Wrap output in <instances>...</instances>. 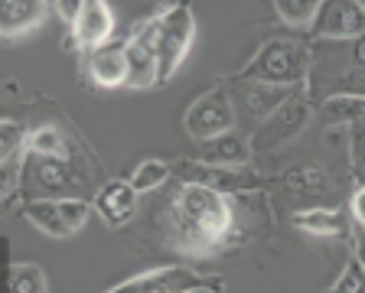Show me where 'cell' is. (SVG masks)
Returning a JSON list of instances; mask_svg holds the SVG:
<instances>
[{
  "label": "cell",
  "instance_id": "obj_9",
  "mask_svg": "<svg viewBox=\"0 0 365 293\" xmlns=\"http://www.w3.org/2000/svg\"><path fill=\"white\" fill-rule=\"evenodd\" d=\"M160 20L147 16V20L134 23L130 36L124 39V56H128V85L130 88H150L160 82Z\"/></svg>",
  "mask_w": 365,
  "mask_h": 293
},
{
  "label": "cell",
  "instance_id": "obj_26",
  "mask_svg": "<svg viewBox=\"0 0 365 293\" xmlns=\"http://www.w3.org/2000/svg\"><path fill=\"white\" fill-rule=\"evenodd\" d=\"M349 163H352V176H356V183L359 186H365V118L352 124Z\"/></svg>",
  "mask_w": 365,
  "mask_h": 293
},
{
  "label": "cell",
  "instance_id": "obj_17",
  "mask_svg": "<svg viewBox=\"0 0 365 293\" xmlns=\"http://www.w3.org/2000/svg\"><path fill=\"white\" fill-rule=\"evenodd\" d=\"M277 186H281L290 199H317V195L329 192V176L323 166L310 163V166H297V170L284 173Z\"/></svg>",
  "mask_w": 365,
  "mask_h": 293
},
{
  "label": "cell",
  "instance_id": "obj_30",
  "mask_svg": "<svg viewBox=\"0 0 365 293\" xmlns=\"http://www.w3.org/2000/svg\"><path fill=\"white\" fill-rule=\"evenodd\" d=\"M352 68H362L365 72V36H359L356 46H352Z\"/></svg>",
  "mask_w": 365,
  "mask_h": 293
},
{
  "label": "cell",
  "instance_id": "obj_25",
  "mask_svg": "<svg viewBox=\"0 0 365 293\" xmlns=\"http://www.w3.org/2000/svg\"><path fill=\"white\" fill-rule=\"evenodd\" d=\"M26 137L30 134H26V128H23L20 120H14V118L0 120V160L23 150V147H26Z\"/></svg>",
  "mask_w": 365,
  "mask_h": 293
},
{
  "label": "cell",
  "instance_id": "obj_10",
  "mask_svg": "<svg viewBox=\"0 0 365 293\" xmlns=\"http://www.w3.org/2000/svg\"><path fill=\"white\" fill-rule=\"evenodd\" d=\"M313 36L323 39H359L365 36V7L359 0H329L319 7Z\"/></svg>",
  "mask_w": 365,
  "mask_h": 293
},
{
  "label": "cell",
  "instance_id": "obj_15",
  "mask_svg": "<svg viewBox=\"0 0 365 293\" xmlns=\"http://www.w3.org/2000/svg\"><path fill=\"white\" fill-rule=\"evenodd\" d=\"M85 72L98 88H121L128 85V56L121 46H101L98 53H91L85 62Z\"/></svg>",
  "mask_w": 365,
  "mask_h": 293
},
{
  "label": "cell",
  "instance_id": "obj_7",
  "mask_svg": "<svg viewBox=\"0 0 365 293\" xmlns=\"http://www.w3.org/2000/svg\"><path fill=\"white\" fill-rule=\"evenodd\" d=\"M23 215L33 228H39L49 238H72L85 228L91 215V202L78 195H62V199H33L23 205Z\"/></svg>",
  "mask_w": 365,
  "mask_h": 293
},
{
  "label": "cell",
  "instance_id": "obj_3",
  "mask_svg": "<svg viewBox=\"0 0 365 293\" xmlns=\"http://www.w3.org/2000/svg\"><path fill=\"white\" fill-rule=\"evenodd\" d=\"M313 118V101L307 88H294L281 105H274V111L258 124L255 137H251V150L255 153H274L287 147L294 137L304 134V128Z\"/></svg>",
  "mask_w": 365,
  "mask_h": 293
},
{
  "label": "cell",
  "instance_id": "obj_13",
  "mask_svg": "<svg viewBox=\"0 0 365 293\" xmlns=\"http://www.w3.org/2000/svg\"><path fill=\"white\" fill-rule=\"evenodd\" d=\"M290 225L313 235V238H349V218L342 209H333V205H313V209L294 212Z\"/></svg>",
  "mask_w": 365,
  "mask_h": 293
},
{
  "label": "cell",
  "instance_id": "obj_16",
  "mask_svg": "<svg viewBox=\"0 0 365 293\" xmlns=\"http://www.w3.org/2000/svg\"><path fill=\"white\" fill-rule=\"evenodd\" d=\"M251 137H242L235 130L215 137L209 143H199V157L202 163H212V166H251Z\"/></svg>",
  "mask_w": 365,
  "mask_h": 293
},
{
  "label": "cell",
  "instance_id": "obj_19",
  "mask_svg": "<svg viewBox=\"0 0 365 293\" xmlns=\"http://www.w3.org/2000/svg\"><path fill=\"white\" fill-rule=\"evenodd\" d=\"M26 153L46 157V160H68V143L59 128L43 124V128L30 130V137H26Z\"/></svg>",
  "mask_w": 365,
  "mask_h": 293
},
{
  "label": "cell",
  "instance_id": "obj_12",
  "mask_svg": "<svg viewBox=\"0 0 365 293\" xmlns=\"http://www.w3.org/2000/svg\"><path fill=\"white\" fill-rule=\"evenodd\" d=\"M137 199H140V192L130 186V180H108L105 186L95 192L91 209L98 212L101 222H105L108 228H121L134 218Z\"/></svg>",
  "mask_w": 365,
  "mask_h": 293
},
{
  "label": "cell",
  "instance_id": "obj_21",
  "mask_svg": "<svg viewBox=\"0 0 365 293\" xmlns=\"http://www.w3.org/2000/svg\"><path fill=\"white\" fill-rule=\"evenodd\" d=\"M7 293H49V280L39 264H10Z\"/></svg>",
  "mask_w": 365,
  "mask_h": 293
},
{
  "label": "cell",
  "instance_id": "obj_4",
  "mask_svg": "<svg viewBox=\"0 0 365 293\" xmlns=\"http://www.w3.org/2000/svg\"><path fill=\"white\" fill-rule=\"evenodd\" d=\"M225 280L212 277V274H199L192 267H180V264H167V267H150L144 274L114 284L105 293H222Z\"/></svg>",
  "mask_w": 365,
  "mask_h": 293
},
{
  "label": "cell",
  "instance_id": "obj_20",
  "mask_svg": "<svg viewBox=\"0 0 365 293\" xmlns=\"http://www.w3.org/2000/svg\"><path fill=\"white\" fill-rule=\"evenodd\" d=\"M170 180H173V163H170V160H144V163H137V170L130 173V186L140 195L157 192V189H163Z\"/></svg>",
  "mask_w": 365,
  "mask_h": 293
},
{
  "label": "cell",
  "instance_id": "obj_8",
  "mask_svg": "<svg viewBox=\"0 0 365 293\" xmlns=\"http://www.w3.org/2000/svg\"><path fill=\"white\" fill-rule=\"evenodd\" d=\"M173 176L180 183H196V186L215 189V192H225V195H245L267 186L264 176H258L251 166H212V163H202V160L173 163Z\"/></svg>",
  "mask_w": 365,
  "mask_h": 293
},
{
  "label": "cell",
  "instance_id": "obj_5",
  "mask_svg": "<svg viewBox=\"0 0 365 293\" xmlns=\"http://www.w3.org/2000/svg\"><path fill=\"white\" fill-rule=\"evenodd\" d=\"M160 20V82L167 85L170 78L180 72V66L186 62L192 49V39H196V14H192L190 4H170L163 14H157Z\"/></svg>",
  "mask_w": 365,
  "mask_h": 293
},
{
  "label": "cell",
  "instance_id": "obj_1",
  "mask_svg": "<svg viewBox=\"0 0 365 293\" xmlns=\"http://www.w3.org/2000/svg\"><path fill=\"white\" fill-rule=\"evenodd\" d=\"M163 235L170 248L186 257H212L232 248L238 238L235 195L215 192L196 183H180L163 212Z\"/></svg>",
  "mask_w": 365,
  "mask_h": 293
},
{
  "label": "cell",
  "instance_id": "obj_2",
  "mask_svg": "<svg viewBox=\"0 0 365 293\" xmlns=\"http://www.w3.org/2000/svg\"><path fill=\"white\" fill-rule=\"evenodd\" d=\"M310 76V49L300 39H267L258 53L245 62L235 82L255 88H304Z\"/></svg>",
  "mask_w": 365,
  "mask_h": 293
},
{
  "label": "cell",
  "instance_id": "obj_28",
  "mask_svg": "<svg viewBox=\"0 0 365 293\" xmlns=\"http://www.w3.org/2000/svg\"><path fill=\"white\" fill-rule=\"evenodd\" d=\"M53 7H56V14L68 23V30H72V23H76L78 14H82V0H56Z\"/></svg>",
  "mask_w": 365,
  "mask_h": 293
},
{
  "label": "cell",
  "instance_id": "obj_23",
  "mask_svg": "<svg viewBox=\"0 0 365 293\" xmlns=\"http://www.w3.org/2000/svg\"><path fill=\"white\" fill-rule=\"evenodd\" d=\"M23 160H26V147L0 160V180H4V202H10V199H14V192L20 189V180L26 176V163H23Z\"/></svg>",
  "mask_w": 365,
  "mask_h": 293
},
{
  "label": "cell",
  "instance_id": "obj_6",
  "mask_svg": "<svg viewBox=\"0 0 365 293\" xmlns=\"http://www.w3.org/2000/svg\"><path fill=\"white\" fill-rule=\"evenodd\" d=\"M235 101L228 95L225 85H212L209 91L192 101L182 114V130L186 137H192L196 143H209L215 137L228 134V130H235Z\"/></svg>",
  "mask_w": 365,
  "mask_h": 293
},
{
  "label": "cell",
  "instance_id": "obj_18",
  "mask_svg": "<svg viewBox=\"0 0 365 293\" xmlns=\"http://www.w3.org/2000/svg\"><path fill=\"white\" fill-rule=\"evenodd\" d=\"M36 186L46 189V192H53V195H46V199H59L56 192H68V189L76 186V166H72V157L68 160H46L39 157L36 163Z\"/></svg>",
  "mask_w": 365,
  "mask_h": 293
},
{
  "label": "cell",
  "instance_id": "obj_31",
  "mask_svg": "<svg viewBox=\"0 0 365 293\" xmlns=\"http://www.w3.org/2000/svg\"><path fill=\"white\" fill-rule=\"evenodd\" d=\"M356 257L362 261V267H365V228H359V235H356Z\"/></svg>",
  "mask_w": 365,
  "mask_h": 293
},
{
  "label": "cell",
  "instance_id": "obj_11",
  "mask_svg": "<svg viewBox=\"0 0 365 293\" xmlns=\"http://www.w3.org/2000/svg\"><path fill=\"white\" fill-rule=\"evenodd\" d=\"M114 33V14L105 0H82V14L72 23V43L82 53H98Z\"/></svg>",
  "mask_w": 365,
  "mask_h": 293
},
{
  "label": "cell",
  "instance_id": "obj_29",
  "mask_svg": "<svg viewBox=\"0 0 365 293\" xmlns=\"http://www.w3.org/2000/svg\"><path fill=\"white\" fill-rule=\"evenodd\" d=\"M349 212H352V218H356V225L365 228V186H359L356 195L349 199Z\"/></svg>",
  "mask_w": 365,
  "mask_h": 293
},
{
  "label": "cell",
  "instance_id": "obj_24",
  "mask_svg": "<svg viewBox=\"0 0 365 293\" xmlns=\"http://www.w3.org/2000/svg\"><path fill=\"white\" fill-rule=\"evenodd\" d=\"M327 293H365V267L356 255H349V261H346V267H342L339 280H336Z\"/></svg>",
  "mask_w": 365,
  "mask_h": 293
},
{
  "label": "cell",
  "instance_id": "obj_22",
  "mask_svg": "<svg viewBox=\"0 0 365 293\" xmlns=\"http://www.w3.org/2000/svg\"><path fill=\"white\" fill-rule=\"evenodd\" d=\"M319 0H274V10L287 26H313L319 16Z\"/></svg>",
  "mask_w": 365,
  "mask_h": 293
},
{
  "label": "cell",
  "instance_id": "obj_27",
  "mask_svg": "<svg viewBox=\"0 0 365 293\" xmlns=\"http://www.w3.org/2000/svg\"><path fill=\"white\" fill-rule=\"evenodd\" d=\"M336 85H339V95H352V98H362V101H365V72H362V68L346 72V76H342Z\"/></svg>",
  "mask_w": 365,
  "mask_h": 293
},
{
  "label": "cell",
  "instance_id": "obj_14",
  "mask_svg": "<svg viewBox=\"0 0 365 293\" xmlns=\"http://www.w3.org/2000/svg\"><path fill=\"white\" fill-rule=\"evenodd\" d=\"M53 4L46 0H7L4 4V14H0V36L4 39H16V36H26L46 20Z\"/></svg>",
  "mask_w": 365,
  "mask_h": 293
}]
</instances>
